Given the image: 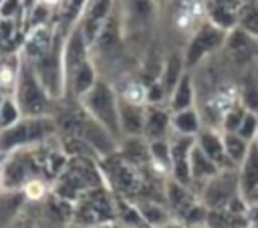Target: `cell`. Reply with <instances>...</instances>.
<instances>
[{
	"label": "cell",
	"instance_id": "cell-28",
	"mask_svg": "<svg viewBox=\"0 0 258 228\" xmlns=\"http://www.w3.org/2000/svg\"><path fill=\"white\" fill-rule=\"evenodd\" d=\"M155 0H129L127 2V8H129V14L135 22H149L155 14Z\"/></svg>",
	"mask_w": 258,
	"mask_h": 228
},
{
	"label": "cell",
	"instance_id": "cell-22",
	"mask_svg": "<svg viewBox=\"0 0 258 228\" xmlns=\"http://www.w3.org/2000/svg\"><path fill=\"white\" fill-rule=\"evenodd\" d=\"M167 107H169L171 113L173 111L196 107V89H194V79H191V73L189 71L183 73V77L179 79V83L171 91L169 101H167Z\"/></svg>",
	"mask_w": 258,
	"mask_h": 228
},
{
	"label": "cell",
	"instance_id": "cell-31",
	"mask_svg": "<svg viewBox=\"0 0 258 228\" xmlns=\"http://www.w3.org/2000/svg\"><path fill=\"white\" fill-rule=\"evenodd\" d=\"M238 26L248 32L250 36L258 38V6L256 4H246L240 14H238Z\"/></svg>",
	"mask_w": 258,
	"mask_h": 228
},
{
	"label": "cell",
	"instance_id": "cell-43",
	"mask_svg": "<svg viewBox=\"0 0 258 228\" xmlns=\"http://www.w3.org/2000/svg\"><path fill=\"white\" fill-rule=\"evenodd\" d=\"M254 2H256V0H250V4H254Z\"/></svg>",
	"mask_w": 258,
	"mask_h": 228
},
{
	"label": "cell",
	"instance_id": "cell-3",
	"mask_svg": "<svg viewBox=\"0 0 258 228\" xmlns=\"http://www.w3.org/2000/svg\"><path fill=\"white\" fill-rule=\"evenodd\" d=\"M42 145L6 153L2 163V190H24L34 180H46Z\"/></svg>",
	"mask_w": 258,
	"mask_h": 228
},
{
	"label": "cell",
	"instance_id": "cell-40",
	"mask_svg": "<svg viewBox=\"0 0 258 228\" xmlns=\"http://www.w3.org/2000/svg\"><path fill=\"white\" fill-rule=\"evenodd\" d=\"M252 143H256V147H258V133H256V137H254V141Z\"/></svg>",
	"mask_w": 258,
	"mask_h": 228
},
{
	"label": "cell",
	"instance_id": "cell-37",
	"mask_svg": "<svg viewBox=\"0 0 258 228\" xmlns=\"http://www.w3.org/2000/svg\"><path fill=\"white\" fill-rule=\"evenodd\" d=\"M97 228H125L121 222H117V220H113V222H105V224H101V226H97Z\"/></svg>",
	"mask_w": 258,
	"mask_h": 228
},
{
	"label": "cell",
	"instance_id": "cell-29",
	"mask_svg": "<svg viewBox=\"0 0 258 228\" xmlns=\"http://www.w3.org/2000/svg\"><path fill=\"white\" fill-rule=\"evenodd\" d=\"M210 20H212V24H216L218 28L226 30V28L236 26V22H238V14H236V10H232V8L214 4V6L210 8Z\"/></svg>",
	"mask_w": 258,
	"mask_h": 228
},
{
	"label": "cell",
	"instance_id": "cell-42",
	"mask_svg": "<svg viewBox=\"0 0 258 228\" xmlns=\"http://www.w3.org/2000/svg\"><path fill=\"white\" fill-rule=\"evenodd\" d=\"M69 228H81V226H69Z\"/></svg>",
	"mask_w": 258,
	"mask_h": 228
},
{
	"label": "cell",
	"instance_id": "cell-38",
	"mask_svg": "<svg viewBox=\"0 0 258 228\" xmlns=\"http://www.w3.org/2000/svg\"><path fill=\"white\" fill-rule=\"evenodd\" d=\"M36 2H42V4H46V6H50V8H52V6H56V4H60L62 0H36Z\"/></svg>",
	"mask_w": 258,
	"mask_h": 228
},
{
	"label": "cell",
	"instance_id": "cell-39",
	"mask_svg": "<svg viewBox=\"0 0 258 228\" xmlns=\"http://www.w3.org/2000/svg\"><path fill=\"white\" fill-rule=\"evenodd\" d=\"M6 95H8V91H6V89H2V87H0V105H2V101H4V99H6Z\"/></svg>",
	"mask_w": 258,
	"mask_h": 228
},
{
	"label": "cell",
	"instance_id": "cell-33",
	"mask_svg": "<svg viewBox=\"0 0 258 228\" xmlns=\"http://www.w3.org/2000/svg\"><path fill=\"white\" fill-rule=\"evenodd\" d=\"M236 133L238 135H242L246 141H254V137H256V133H258V113H254V111H248L246 115H244V119H242V123H240V127L236 129Z\"/></svg>",
	"mask_w": 258,
	"mask_h": 228
},
{
	"label": "cell",
	"instance_id": "cell-19",
	"mask_svg": "<svg viewBox=\"0 0 258 228\" xmlns=\"http://www.w3.org/2000/svg\"><path fill=\"white\" fill-rule=\"evenodd\" d=\"M26 202L28 200L22 190H2V194H0V228H10L14 224V220L20 216Z\"/></svg>",
	"mask_w": 258,
	"mask_h": 228
},
{
	"label": "cell",
	"instance_id": "cell-35",
	"mask_svg": "<svg viewBox=\"0 0 258 228\" xmlns=\"http://www.w3.org/2000/svg\"><path fill=\"white\" fill-rule=\"evenodd\" d=\"M246 220H248V228H258V204H250L248 206Z\"/></svg>",
	"mask_w": 258,
	"mask_h": 228
},
{
	"label": "cell",
	"instance_id": "cell-21",
	"mask_svg": "<svg viewBox=\"0 0 258 228\" xmlns=\"http://www.w3.org/2000/svg\"><path fill=\"white\" fill-rule=\"evenodd\" d=\"M139 208V214L143 218V222L147 226H163L167 222H173L175 216L171 214V210L167 208L165 202H159V200H149V198H143V200H133Z\"/></svg>",
	"mask_w": 258,
	"mask_h": 228
},
{
	"label": "cell",
	"instance_id": "cell-14",
	"mask_svg": "<svg viewBox=\"0 0 258 228\" xmlns=\"http://www.w3.org/2000/svg\"><path fill=\"white\" fill-rule=\"evenodd\" d=\"M145 111H147V103H135V101L119 97V121H121L123 137H127V135H143Z\"/></svg>",
	"mask_w": 258,
	"mask_h": 228
},
{
	"label": "cell",
	"instance_id": "cell-12",
	"mask_svg": "<svg viewBox=\"0 0 258 228\" xmlns=\"http://www.w3.org/2000/svg\"><path fill=\"white\" fill-rule=\"evenodd\" d=\"M54 34H56V28H52L50 24H40V26L28 28V34L22 42V56L28 63L40 61L52 48Z\"/></svg>",
	"mask_w": 258,
	"mask_h": 228
},
{
	"label": "cell",
	"instance_id": "cell-15",
	"mask_svg": "<svg viewBox=\"0 0 258 228\" xmlns=\"http://www.w3.org/2000/svg\"><path fill=\"white\" fill-rule=\"evenodd\" d=\"M196 143L202 147V151L212 157L222 169L226 167H236L230 157L226 155V147H224V135L220 129H212V127H202V131L196 135Z\"/></svg>",
	"mask_w": 258,
	"mask_h": 228
},
{
	"label": "cell",
	"instance_id": "cell-13",
	"mask_svg": "<svg viewBox=\"0 0 258 228\" xmlns=\"http://www.w3.org/2000/svg\"><path fill=\"white\" fill-rule=\"evenodd\" d=\"M171 135V111L163 105H147L143 137L147 141L169 139Z\"/></svg>",
	"mask_w": 258,
	"mask_h": 228
},
{
	"label": "cell",
	"instance_id": "cell-2",
	"mask_svg": "<svg viewBox=\"0 0 258 228\" xmlns=\"http://www.w3.org/2000/svg\"><path fill=\"white\" fill-rule=\"evenodd\" d=\"M58 135V127L52 115L22 117L8 129L0 131V153H12L16 149L36 147L48 143Z\"/></svg>",
	"mask_w": 258,
	"mask_h": 228
},
{
	"label": "cell",
	"instance_id": "cell-32",
	"mask_svg": "<svg viewBox=\"0 0 258 228\" xmlns=\"http://www.w3.org/2000/svg\"><path fill=\"white\" fill-rule=\"evenodd\" d=\"M248 113V109L242 105V101L238 99L228 111H226V115H224V119H222V131H236L238 127H240V123H242V119H244V115Z\"/></svg>",
	"mask_w": 258,
	"mask_h": 228
},
{
	"label": "cell",
	"instance_id": "cell-30",
	"mask_svg": "<svg viewBox=\"0 0 258 228\" xmlns=\"http://www.w3.org/2000/svg\"><path fill=\"white\" fill-rule=\"evenodd\" d=\"M113 4H115V0H91L83 18H89V20L105 24V20L113 14Z\"/></svg>",
	"mask_w": 258,
	"mask_h": 228
},
{
	"label": "cell",
	"instance_id": "cell-36",
	"mask_svg": "<svg viewBox=\"0 0 258 228\" xmlns=\"http://www.w3.org/2000/svg\"><path fill=\"white\" fill-rule=\"evenodd\" d=\"M147 228H187L185 224H181L179 220H173V222H167L163 226H147Z\"/></svg>",
	"mask_w": 258,
	"mask_h": 228
},
{
	"label": "cell",
	"instance_id": "cell-16",
	"mask_svg": "<svg viewBox=\"0 0 258 228\" xmlns=\"http://www.w3.org/2000/svg\"><path fill=\"white\" fill-rule=\"evenodd\" d=\"M117 155L133 167L149 165V141L143 135H127L119 141Z\"/></svg>",
	"mask_w": 258,
	"mask_h": 228
},
{
	"label": "cell",
	"instance_id": "cell-5",
	"mask_svg": "<svg viewBox=\"0 0 258 228\" xmlns=\"http://www.w3.org/2000/svg\"><path fill=\"white\" fill-rule=\"evenodd\" d=\"M79 101H81V107L95 121L105 125L119 141L123 139L121 121H119V93L107 79L99 77L93 89L87 95H83Z\"/></svg>",
	"mask_w": 258,
	"mask_h": 228
},
{
	"label": "cell",
	"instance_id": "cell-8",
	"mask_svg": "<svg viewBox=\"0 0 258 228\" xmlns=\"http://www.w3.org/2000/svg\"><path fill=\"white\" fill-rule=\"evenodd\" d=\"M224 30L218 28L216 24H204L198 28V32L191 36V40L185 46L183 59H185V69H194L204 56L214 52L222 42H224Z\"/></svg>",
	"mask_w": 258,
	"mask_h": 228
},
{
	"label": "cell",
	"instance_id": "cell-18",
	"mask_svg": "<svg viewBox=\"0 0 258 228\" xmlns=\"http://www.w3.org/2000/svg\"><path fill=\"white\" fill-rule=\"evenodd\" d=\"M97 79H99V75H97L95 63L89 59L81 67H77L75 73L71 75L69 85H67V95H73V97L81 99L83 95H87L93 89V85L97 83Z\"/></svg>",
	"mask_w": 258,
	"mask_h": 228
},
{
	"label": "cell",
	"instance_id": "cell-44",
	"mask_svg": "<svg viewBox=\"0 0 258 228\" xmlns=\"http://www.w3.org/2000/svg\"><path fill=\"white\" fill-rule=\"evenodd\" d=\"M155 2H157V4H159V2H163V0H155Z\"/></svg>",
	"mask_w": 258,
	"mask_h": 228
},
{
	"label": "cell",
	"instance_id": "cell-1",
	"mask_svg": "<svg viewBox=\"0 0 258 228\" xmlns=\"http://www.w3.org/2000/svg\"><path fill=\"white\" fill-rule=\"evenodd\" d=\"M97 186H107L99 159L85 157V155H69L67 165L62 167L58 178L52 182L50 190L56 196L75 202L83 192Z\"/></svg>",
	"mask_w": 258,
	"mask_h": 228
},
{
	"label": "cell",
	"instance_id": "cell-26",
	"mask_svg": "<svg viewBox=\"0 0 258 228\" xmlns=\"http://www.w3.org/2000/svg\"><path fill=\"white\" fill-rule=\"evenodd\" d=\"M222 135H224V147H226V155L230 157V161L238 167L242 161H244V157H246V153H248V149H250V141H246L242 135H238L236 131H222Z\"/></svg>",
	"mask_w": 258,
	"mask_h": 228
},
{
	"label": "cell",
	"instance_id": "cell-41",
	"mask_svg": "<svg viewBox=\"0 0 258 228\" xmlns=\"http://www.w3.org/2000/svg\"><path fill=\"white\" fill-rule=\"evenodd\" d=\"M0 188H2V165H0Z\"/></svg>",
	"mask_w": 258,
	"mask_h": 228
},
{
	"label": "cell",
	"instance_id": "cell-20",
	"mask_svg": "<svg viewBox=\"0 0 258 228\" xmlns=\"http://www.w3.org/2000/svg\"><path fill=\"white\" fill-rule=\"evenodd\" d=\"M240 176V192L244 198H248L254 190H258V147L256 143L250 145L244 161L238 165Z\"/></svg>",
	"mask_w": 258,
	"mask_h": 228
},
{
	"label": "cell",
	"instance_id": "cell-24",
	"mask_svg": "<svg viewBox=\"0 0 258 228\" xmlns=\"http://www.w3.org/2000/svg\"><path fill=\"white\" fill-rule=\"evenodd\" d=\"M185 71H187V69H185V59H183V54L177 52V50H173V52L165 59V63L161 65V75H159V81L163 83L167 95H171V91L175 89V85L179 83V79L183 77ZM167 101H169V99H167Z\"/></svg>",
	"mask_w": 258,
	"mask_h": 228
},
{
	"label": "cell",
	"instance_id": "cell-10",
	"mask_svg": "<svg viewBox=\"0 0 258 228\" xmlns=\"http://www.w3.org/2000/svg\"><path fill=\"white\" fill-rule=\"evenodd\" d=\"M89 50H91V44L81 28V22L75 24L69 32H67V38H64V50H62V59H64V75H67V85H69V79L71 75L75 73L77 67H81L85 61H89Z\"/></svg>",
	"mask_w": 258,
	"mask_h": 228
},
{
	"label": "cell",
	"instance_id": "cell-11",
	"mask_svg": "<svg viewBox=\"0 0 258 228\" xmlns=\"http://www.w3.org/2000/svg\"><path fill=\"white\" fill-rule=\"evenodd\" d=\"M163 198H165L167 208L175 216V220H181V216L196 202H200V198H198L194 188H189L185 184H179L173 178H165V182H163Z\"/></svg>",
	"mask_w": 258,
	"mask_h": 228
},
{
	"label": "cell",
	"instance_id": "cell-6",
	"mask_svg": "<svg viewBox=\"0 0 258 228\" xmlns=\"http://www.w3.org/2000/svg\"><path fill=\"white\" fill-rule=\"evenodd\" d=\"M117 220L115 212V192L109 186H97L83 192L75 200V214L71 226L97 228L105 222Z\"/></svg>",
	"mask_w": 258,
	"mask_h": 228
},
{
	"label": "cell",
	"instance_id": "cell-45",
	"mask_svg": "<svg viewBox=\"0 0 258 228\" xmlns=\"http://www.w3.org/2000/svg\"><path fill=\"white\" fill-rule=\"evenodd\" d=\"M198 228H208V226H198Z\"/></svg>",
	"mask_w": 258,
	"mask_h": 228
},
{
	"label": "cell",
	"instance_id": "cell-4",
	"mask_svg": "<svg viewBox=\"0 0 258 228\" xmlns=\"http://www.w3.org/2000/svg\"><path fill=\"white\" fill-rule=\"evenodd\" d=\"M12 97L16 99L24 117L52 115L54 99L46 93L34 67L22 54H20V69H18V77H16V83L12 89Z\"/></svg>",
	"mask_w": 258,
	"mask_h": 228
},
{
	"label": "cell",
	"instance_id": "cell-25",
	"mask_svg": "<svg viewBox=\"0 0 258 228\" xmlns=\"http://www.w3.org/2000/svg\"><path fill=\"white\" fill-rule=\"evenodd\" d=\"M149 165L153 167V172L169 178V174H171V145H169V139L149 141Z\"/></svg>",
	"mask_w": 258,
	"mask_h": 228
},
{
	"label": "cell",
	"instance_id": "cell-27",
	"mask_svg": "<svg viewBox=\"0 0 258 228\" xmlns=\"http://www.w3.org/2000/svg\"><path fill=\"white\" fill-rule=\"evenodd\" d=\"M22 117H24V115H22V111H20L16 99L12 97V93H8L6 99H4L2 105H0V131L12 127V125L18 123Z\"/></svg>",
	"mask_w": 258,
	"mask_h": 228
},
{
	"label": "cell",
	"instance_id": "cell-23",
	"mask_svg": "<svg viewBox=\"0 0 258 228\" xmlns=\"http://www.w3.org/2000/svg\"><path fill=\"white\" fill-rule=\"evenodd\" d=\"M202 127H204V121H202L198 107H189V109L171 113V131H175V133L196 137L202 131Z\"/></svg>",
	"mask_w": 258,
	"mask_h": 228
},
{
	"label": "cell",
	"instance_id": "cell-17",
	"mask_svg": "<svg viewBox=\"0 0 258 228\" xmlns=\"http://www.w3.org/2000/svg\"><path fill=\"white\" fill-rule=\"evenodd\" d=\"M189 169H191V188H194L196 194H198V188H200L204 182H208L210 178H214L222 167H220L212 157H208V155L202 151V147L196 143L194 149H191V155H189Z\"/></svg>",
	"mask_w": 258,
	"mask_h": 228
},
{
	"label": "cell",
	"instance_id": "cell-9",
	"mask_svg": "<svg viewBox=\"0 0 258 228\" xmlns=\"http://www.w3.org/2000/svg\"><path fill=\"white\" fill-rule=\"evenodd\" d=\"M77 135L83 137L97 151L99 157H109V155H115L119 151V139L105 125L95 121L87 111H85V119H83Z\"/></svg>",
	"mask_w": 258,
	"mask_h": 228
},
{
	"label": "cell",
	"instance_id": "cell-46",
	"mask_svg": "<svg viewBox=\"0 0 258 228\" xmlns=\"http://www.w3.org/2000/svg\"><path fill=\"white\" fill-rule=\"evenodd\" d=\"M0 20H2V16H0Z\"/></svg>",
	"mask_w": 258,
	"mask_h": 228
},
{
	"label": "cell",
	"instance_id": "cell-7",
	"mask_svg": "<svg viewBox=\"0 0 258 228\" xmlns=\"http://www.w3.org/2000/svg\"><path fill=\"white\" fill-rule=\"evenodd\" d=\"M240 192V176L238 167H226L220 169L214 178L204 182L198 188V198L208 210H220L226 208L234 198H238Z\"/></svg>",
	"mask_w": 258,
	"mask_h": 228
},
{
	"label": "cell",
	"instance_id": "cell-34",
	"mask_svg": "<svg viewBox=\"0 0 258 228\" xmlns=\"http://www.w3.org/2000/svg\"><path fill=\"white\" fill-rule=\"evenodd\" d=\"M24 10V2L22 0H0V16L14 20L16 16H20Z\"/></svg>",
	"mask_w": 258,
	"mask_h": 228
}]
</instances>
